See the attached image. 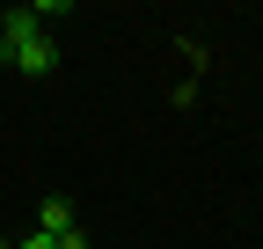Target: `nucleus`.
<instances>
[{"instance_id":"f257e3e1","label":"nucleus","mask_w":263,"mask_h":249,"mask_svg":"<svg viewBox=\"0 0 263 249\" xmlns=\"http://www.w3.org/2000/svg\"><path fill=\"white\" fill-rule=\"evenodd\" d=\"M0 59H8L22 81H44L59 66V44H51V29L29 15V8H8V15H0Z\"/></svg>"},{"instance_id":"f03ea898","label":"nucleus","mask_w":263,"mask_h":249,"mask_svg":"<svg viewBox=\"0 0 263 249\" xmlns=\"http://www.w3.org/2000/svg\"><path fill=\"white\" fill-rule=\"evenodd\" d=\"M73 227H81V220H73V205H66V198H44V205H37V235L59 242V235H73Z\"/></svg>"},{"instance_id":"7ed1b4c3","label":"nucleus","mask_w":263,"mask_h":249,"mask_svg":"<svg viewBox=\"0 0 263 249\" xmlns=\"http://www.w3.org/2000/svg\"><path fill=\"white\" fill-rule=\"evenodd\" d=\"M59 249H95V242H88V227H73V235H59Z\"/></svg>"},{"instance_id":"20e7f679","label":"nucleus","mask_w":263,"mask_h":249,"mask_svg":"<svg viewBox=\"0 0 263 249\" xmlns=\"http://www.w3.org/2000/svg\"><path fill=\"white\" fill-rule=\"evenodd\" d=\"M15 249H59V242H51V235H22Z\"/></svg>"},{"instance_id":"39448f33","label":"nucleus","mask_w":263,"mask_h":249,"mask_svg":"<svg viewBox=\"0 0 263 249\" xmlns=\"http://www.w3.org/2000/svg\"><path fill=\"white\" fill-rule=\"evenodd\" d=\"M0 249H15V242H8V235H0Z\"/></svg>"}]
</instances>
